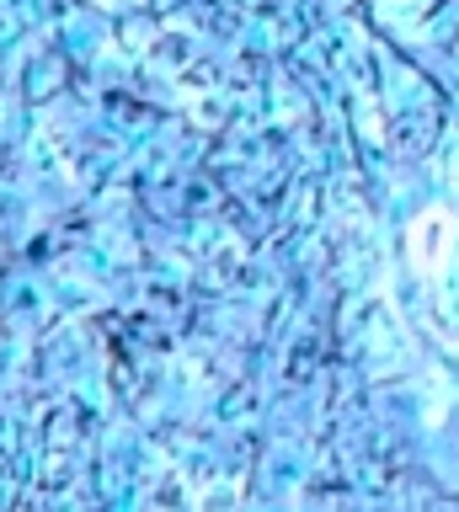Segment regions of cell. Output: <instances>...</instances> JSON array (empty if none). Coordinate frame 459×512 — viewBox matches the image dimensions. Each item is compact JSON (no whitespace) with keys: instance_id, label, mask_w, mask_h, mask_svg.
Masks as SVG:
<instances>
[]
</instances>
